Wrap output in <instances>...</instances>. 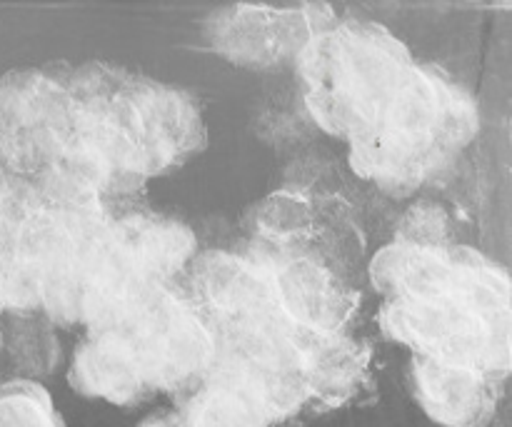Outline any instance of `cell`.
Returning a JSON list of instances; mask_svg holds the SVG:
<instances>
[{
    "instance_id": "obj_13",
    "label": "cell",
    "mask_w": 512,
    "mask_h": 427,
    "mask_svg": "<svg viewBox=\"0 0 512 427\" xmlns=\"http://www.w3.org/2000/svg\"><path fill=\"white\" fill-rule=\"evenodd\" d=\"M68 385L80 398L115 408H138L155 398L118 330H88L70 360Z\"/></svg>"
},
{
    "instance_id": "obj_19",
    "label": "cell",
    "mask_w": 512,
    "mask_h": 427,
    "mask_svg": "<svg viewBox=\"0 0 512 427\" xmlns=\"http://www.w3.org/2000/svg\"><path fill=\"white\" fill-rule=\"evenodd\" d=\"M0 355H3V320H0Z\"/></svg>"
},
{
    "instance_id": "obj_15",
    "label": "cell",
    "mask_w": 512,
    "mask_h": 427,
    "mask_svg": "<svg viewBox=\"0 0 512 427\" xmlns=\"http://www.w3.org/2000/svg\"><path fill=\"white\" fill-rule=\"evenodd\" d=\"M10 330L3 325V353L20 370V378L38 380L53 373L60 363V343L55 325L43 313H8Z\"/></svg>"
},
{
    "instance_id": "obj_8",
    "label": "cell",
    "mask_w": 512,
    "mask_h": 427,
    "mask_svg": "<svg viewBox=\"0 0 512 427\" xmlns=\"http://www.w3.org/2000/svg\"><path fill=\"white\" fill-rule=\"evenodd\" d=\"M70 138L65 78L20 68L0 78V175L43 180Z\"/></svg>"
},
{
    "instance_id": "obj_4",
    "label": "cell",
    "mask_w": 512,
    "mask_h": 427,
    "mask_svg": "<svg viewBox=\"0 0 512 427\" xmlns=\"http://www.w3.org/2000/svg\"><path fill=\"white\" fill-rule=\"evenodd\" d=\"M198 238L165 215L133 213L110 220L83 305L88 330H113L195 260Z\"/></svg>"
},
{
    "instance_id": "obj_16",
    "label": "cell",
    "mask_w": 512,
    "mask_h": 427,
    "mask_svg": "<svg viewBox=\"0 0 512 427\" xmlns=\"http://www.w3.org/2000/svg\"><path fill=\"white\" fill-rule=\"evenodd\" d=\"M0 427H65L53 395L38 380L0 383Z\"/></svg>"
},
{
    "instance_id": "obj_12",
    "label": "cell",
    "mask_w": 512,
    "mask_h": 427,
    "mask_svg": "<svg viewBox=\"0 0 512 427\" xmlns=\"http://www.w3.org/2000/svg\"><path fill=\"white\" fill-rule=\"evenodd\" d=\"M410 393L418 408L443 427H485L495 418L503 380L483 370L413 355Z\"/></svg>"
},
{
    "instance_id": "obj_3",
    "label": "cell",
    "mask_w": 512,
    "mask_h": 427,
    "mask_svg": "<svg viewBox=\"0 0 512 427\" xmlns=\"http://www.w3.org/2000/svg\"><path fill=\"white\" fill-rule=\"evenodd\" d=\"M413 63L408 45L383 25L335 20L293 65L313 123L350 143L398 93Z\"/></svg>"
},
{
    "instance_id": "obj_7",
    "label": "cell",
    "mask_w": 512,
    "mask_h": 427,
    "mask_svg": "<svg viewBox=\"0 0 512 427\" xmlns=\"http://www.w3.org/2000/svg\"><path fill=\"white\" fill-rule=\"evenodd\" d=\"M113 330L125 338L153 395L173 393L185 398L213 368L215 335L208 320L188 298L170 288L140 305Z\"/></svg>"
},
{
    "instance_id": "obj_9",
    "label": "cell",
    "mask_w": 512,
    "mask_h": 427,
    "mask_svg": "<svg viewBox=\"0 0 512 427\" xmlns=\"http://www.w3.org/2000/svg\"><path fill=\"white\" fill-rule=\"evenodd\" d=\"M328 5H230L208 15L205 40L228 63L245 68H280L295 63L300 50L328 25Z\"/></svg>"
},
{
    "instance_id": "obj_6",
    "label": "cell",
    "mask_w": 512,
    "mask_h": 427,
    "mask_svg": "<svg viewBox=\"0 0 512 427\" xmlns=\"http://www.w3.org/2000/svg\"><path fill=\"white\" fill-rule=\"evenodd\" d=\"M383 335L420 358L483 370L505 380L510 373V320L490 318L453 298L383 300Z\"/></svg>"
},
{
    "instance_id": "obj_10",
    "label": "cell",
    "mask_w": 512,
    "mask_h": 427,
    "mask_svg": "<svg viewBox=\"0 0 512 427\" xmlns=\"http://www.w3.org/2000/svg\"><path fill=\"white\" fill-rule=\"evenodd\" d=\"M260 263L268 268L280 315L295 333L303 338L345 333L358 308V293L323 255L283 250Z\"/></svg>"
},
{
    "instance_id": "obj_1",
    "label": "cell",
    "mask_w": 512,
    "mask_h": 427,
    "mask_svg": "<svg viewBox=\"0 0 512 427\" xmlns=\"http://www.w3.org/2000/svg\"><path fill=\"white\" fill-rule=\"evenodd\" d=\"M73 138L108 170L118 195L188 163L208 128L193 95L108 63L65 75Z\"/></svg>"
},
{
    "instance_id": "obj_2",
    "label": "cell",
    "mask_w": 512,
    "mask_h": 427,
    "mask_svg": "<svg viewBox=\"0 0 512 427\" xmlns=\"http://www.w3.org/2000/svg\"><path fill=\"white\" fill-rule=\"evenodd\" d=\"M478 133V105L433 65L413 63L378 118L350 140V168L390 198H410L455 163Z\"/></svg>"
},
{
    "instance_id": "obj_11",
    "label": "cell",
    "mask_w": 512,
    "mask_h": 427,
    "mask_svg": "<svg viewBox=\"0 0 512 427\" xmlns=\"http://www.w3.org/2000/svg\"><path fill=\"white\" fill-rule=\"evenodd\" d=\"M190 280V303L208 320L210 330L243 328L283 318L275 303L268 268L260 260L225 250L200 255L198 263H193Z\"/></svg>"
},
{
    "instance_id": "obj_5",
    "label": "cell",
    "mask_w": 512,
    "mask_h": 427,
    "mask_svg": "<svg viewBox=\"0 0 512 427\" xmlns=\"http://www.w3.org/2000/svg\"><path fill=\"white\" fill-rule=\"evenodd\" d=\"M370 283L385 300L453 298L490 318L510 320V278L468 245L393 240L370 260Z\"/></svg>"
},
{
    "instance_id": "obj_14",
    "label": "cell",
    "mask_w": 512,
    "mask_h": 427,
    "mask_svg": "<svg viewBox=\"0 0 512 427\" xmlns=\"http://www.w3.org/2000/svg\"><path fill=\"white\" fill-rule=\"evenodd\" d=\"M308 408L315 413L350 405L370 383L373 350L348 333L313 335L303 348Z\"/></svg>"
},
{
    "instance_id": "obj_17",
    "label": "cell",
    "mask_w": 512,
    "mask_h": 427,
    "mask_svg": "<svg viewBox=\"0 0 512 427\" xmlns=\"http://www.w3.org/2000/svg\"><path fill=\"white\" fill-rule=\"evenodd\" d=\"M395 240L415 245H450V215L435 203H415L403 218Z\"/></svg>"
},
{
    "instance_id": "obj_18",
    "label": "cell",
    "mask_w": 512,
    "mask_h": 427,
    "mask_svg": "<svg viewBox=\"0 0 512 427\" xmlns=\"http://www.w3.org/2000/svg\"><path fill=\"white\" fill-rule=\"evenodd\" d=\"M135 427H188L185 425V420L180 418V413H158V415H150V418H145L143 423L135 425Z\"/></svg>"
}]
</instances>
